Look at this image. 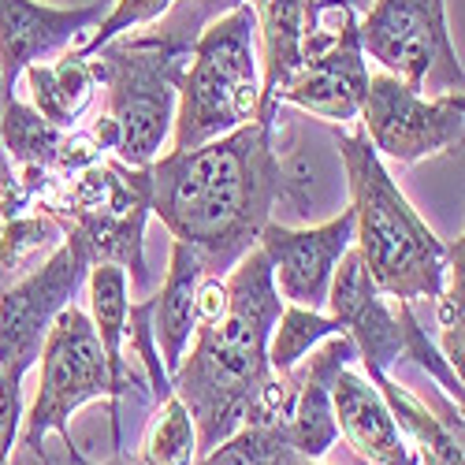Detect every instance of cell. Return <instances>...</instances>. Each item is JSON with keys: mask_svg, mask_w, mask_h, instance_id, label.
<instances>
[{"mask_svg": "<svg viewBox=\"0 0 465 465\" xmlns=\"http://www.w3.org/2000/svg\"><path fill=\"white\" fill-rule=\"evenodd\" d=\"M272 134L276 124L253 120L193 149H168L145 168L149 213L205 261L209 276H227L280 209L283 161Z\"/></svg>", "mask_w": 465, "mask_h": 465, "instance_id": "cell-1", "label": "cell"}, {"mask_svg": "<svg viewBox=\"0 0 465 465\" xmlns=\"http://www.w3.org/2000/svg\"><path fill=\"white\" fill-rule=\"evenodd\" d=\"M227 302L220 313L198 321L172 391L193 417L198 454L227 440L246 424V413L268 380V335H272L283 298L276 294L264 253L246 250L223 276Z\"/></svg>", "mask_w": 465, "mask_h": 465, "instance_id": "cell-2", "label": "cell"}, {"mask_svg": "<svg viewBox=\"0 0 465 465\" xmlns=\"http://www.w3.org/2000/svg\"><path fill=\"white\" fill-rule=\"evenodd\" d=\"M335 145L351 190L354 250L361 253L372 283L395 302H436L450 242L436 239V231L417 216L361 127L339 131Z\"/></svg>", "mask_w": 465, "mask_h": 465, "instance_id": "cell-3", "label": "cell"}, {"mask_svg": "<svg viewBox=\"0 0 465 465\" xmlns=\"http://www.w3.org/2000/svg\"><path fill=\"white\" fill-rule=\"evenodd\" d=\"M257 112H261V45H257V19L242 0V5L205 23V30L193 37L175 97L172 149H193L220 134H231L253 124Z\"/></svg>", "mask_w": 465, "mask_h": 465, "instance_id": "cell-4", "label": "cell"}, {"mask_svg": "<svg viewBox=\"0 0 465 465\" xmlns=\"http://www.w3.org/2000/svg\"><path fill=\"white\" fill-rule=\"evenodd\" d=\"M193 42L179 34L131 37L120 34L101 45L90 64L97 86L108 90V127L115 134V161L127 168H149L161 157L175 124L179 79Z\"/></svg>", "mask_w": 465, "mask_h": 465, "instance_id": "cell-5", "label": "cell"}, {"mask_svg": "<svg viewBox=\"0 0 465 465\" xmlns=\"http://www.w3.org/2000/svg\"><path fill=\"white\" fill-rule=\"evenodd\" d=\"M358 42L380 71L429 97L461 94V64L447 26V0H372L358 19Z\"/></svg>", "mask_w": 465, "mask_h": 465, "instance_id": "cell-6", "label": "cell"}, {"mask_svg": "<svg viewBox=\"0 0 465 465\" xmlns=\"http://www.w3.org/2000/svg\"><path fill=\"white\" fill-rule=\"evenodd\" d=\"M42 376H37V395L30 413H23L19 447L37 450L53 432L67 440V420L74 410H83L94 399L112 402V372L104 346L94 331L86 309L64 305L42 346Z\"/></svg>", "mask_w": 465, "mask_h": 465, "instance_id": "cell-7", "label": "cell"}, {"mask_svg": "<svg viewBox=\"0 0 465 465\" xmlns=\"http://www.w3.org/2000/svg\"><path fill=\"white\" fill-rule=\"evenodd\" d=\"M465 97L443 94L429 97L387 71H369V90L361 101L358 124L376 149V157L417 164L461 149Z\"/></svg>", "mask_w": 465, "mask_h": 465, "instance_id": "cell-8", "label": "cell"}, {"mask_svg": "<svg viewBox=\"0 0 465 465\" xmlns=\"http://www.w3.org/2000/svg\"><path fill=\"white\" fill-rule=\"evenodd\" d=\"M94 264L90 246L67 231V239L0 294V372L8 380L26 376V369L42 358L45 335L64 305L74 302L79 287L86 283V272Z\"/></svg>", "mask_w": 465, "mask_h": 465, "instance_id": "cell-9", "label": "cell"}, {"mask_svg": "<svg viewBox=\"0 0 465 465\" xmlns=\"http://www.w3.org/2000/svg\"><path fill=\"white\" fill-rule=\"evenodd\" d=\"M354 246V213L342 209L328 223L317 227H287L268 220L257 235V250L264 253L268 268H272L276 294L287 305L302 309H324L328 287L335 276V264L342 253Z\"/></svg>", "mask_w": 465, "mask_h": 465, "instance_id": "cell-10", "label": "cell"}, {"mask_svg": "<svg viewBox=\"0 0 465 465\" xmlns=\"http://www.w3.org/2000/svg\"><path fill=\"white\" fill-rule=\"evenodd\" d=\"M331 321L342 335H351L358 361L369 369V376H391V365L402 361V324L399 309L387 305V294L372 283L361 253L351 246L335 264V276L328 287Z\"/></svg>", "mask_w": 465, "mask_h": 465, "instance_id": "cell-11", "label": "cell"}, {"mask_svg": "<svg viewBox=\"0 0 465 465\" xmlns=\"http://www.w3.org/2000/svg\"><path fill=\"white\" fill-rule=\"evenodd\" d=\"M101 8H53L42 0H0V71L15 94L23 67L79 49L97 26Z\"/></svg>", "mask_w": 465, "mask_h": 465, "instance_id": "cell-12", "label": "cell"}, {"mask_svg": "<svg viewBox=\"0 0 465 465\" xmlns=\"http://www.w3.org/2000/svg\"><path fill=\"white\" fill-rule=\"evenodd\" d=\"M365 90H369V60L361 53L358 34H351L339 45L324 49L321 56L305 60L276 90L272 104L276 108L294 104L328 124H358Z\"/></svg>", "mask_w": 465, "mask_h": 465, "instance_id": "cell-13", "label": "cell"}, {"mask_svg": "<svg viewBox=\"0 0 465 465\" xmlns=\"http://www.w3.org/2000/svg\"><path fill=\"white\" fill-rule=\"evenodd\" d=\"M354 365L358 361L342 365L328 383L339 432L354 447V454H361L372 465H417L413 447L402 436L391 410H387L380 387L365 380Z\"/></svg>", "mask_w": 465, "mask_h": 465, "instance_id": "cell-14", "label": "cell"}, {"mask_svg": "<svg viewBox=\"0 0 465 465\" xmlns=\"http://www.w3.org/2000/svg\"><path fill=\"white\" fill-rule=\"evenodd\" d=\"M380 395L391 410V417L399 420L402 436L413 447L417 465H465V420H461V406L454 399L443 402H429L417 399L410 387L395 383L391 376H369Z\"/></svg>", "mask_w": 465, "mask_h": 465, "instance_id": "cell-15", "label": "cell"}, {"mask_svg": "<svg viewBox=\"0 0 465 465\" xmlns=\"http://www.w3.org/2000/svg\"><path fill=\"white\" fill-rule=\"evenodd\" d=\"M205 276H209L205 261L190 246L172 239L168 276L161 283V294L149 302L153 339H157V354H161V365L168 376L179 369L186 346L193 339V328H198V287Z\"/></svg>", "mask_w": 465, "mask_h": 465, "instance_id": "cell-16", "label": "cell"}, {"mask_svg": "<svg viewBox=\"0 0 465 465\" xmlns=\"http://www.w3.org/2000/svg\"><path fill=\"white\" fill-rule=\"evenodd\" d=\"M257 19L261 45V112L257 120L276 124V90L302 67V45L313 0H246Z\"/></svg>", "mask_w": 465, "mask_h": 465, "instance_id": "cell-17", "label": "cell"}, {"mask_svg": "<svg viewBox=\"0 0 465 465\" xmlns=\"http://www.w3.org/2000/svg\"><path fill=\"white\" fill-rule=\"evenodd\" d=\"M19 79L30 90V108L60 131H74V124L86 115V108L94 104V94H97L94 64L79 49L56 53L53 64L37 60V64L23 67Z\"/></svg>", "mask_w": 465, "mask_h": 465, "instance_id": "cell-18", "label": "cell"}, {"mask_svg": "<svg viewBox=\"0 0 465 465\" xmlns=\"http://www.w3.org/2000/svg\"><path fill=\"white\" fill-rule=\"evenodd\" d=\"M86 298H90V321L94 331L104 346L108 372H112V413L120 406V399L131 387L127 358H124V339H127V313H131V298H127V268L112 264V261H94L86 272Z\"/></svg>", "mask_w": 465, "mask_h": 465, "instance_id": "cell-19", "label": "cell"}, {"mask_svg": "<svg viewBox=\"0 0 465 465\" xmlns=\"http://www.w3.org/2000/svg\"><path fill=\"white\" fill-rule=\"evenodd\" d=\"M67 239L64 223L53 213L0 216V276L23 280Z\"/></svg>", "mask_w": 465, "mask_h": 465, "instance_id": "cell-20", "label": "cell"}, {"mask_svg": "<svg viewBox=\"0 0 465 465\" xmlns=\"http://www.w3.org/2000/svg\"><path fill=\"white\" fill-rule=\"evenodd\" d=\"M134 458L142 465H193L198 461V429H193V417L175 391L161 399V410L149 417Z\"/></svg>", "mask_w": 465, "mask_h": 465, "instance_id": "cell-21", "label": "cell"}, {"mask_svg": "<svg viewBox=\"0 0 465 465\" xmlns=\"http://www.w3.org/2000/svg\"><path fill=\"white\" fill-rule=\"evenodd\" d=\"M328 335H339V324L317 309H302V305H287L268 335V369L272 372H287L294 369L313 346H321Z\"/></svg>", "mask_w": 465, "mask_h": 465, "instance_id": "cell-22", "label": "cell"}, {"mask_svg": "<svg viewBox=\"0 0 465 465\" xmlns=\"http://www.w3.org/2000/svg\"><path fill=\"white\" fill-rule=\"evenodd\" d=\"M298 450L287 443L283 429H264V424H242L227 440L198 454L193 465H298Z\"/></svg>", "mask_w": 465, "mask_h": 465, "instance_id": "cell-23", "label": "cell"}, {"mask_svg": "<svg viewBox=\"0 0 465 465\" xmlns=\"http://www.w3.org/2000/svg\"><path fill=\"white\" fill-rule=\"evenodd\" d=\"M436 321H440V354L461 376V324H465V242H450L447 253V276L436 298Z\"/></svg>", "mask_w": 465, "mask_h": 465, "instance_id": "cell-24", "label": "cell"}, {"mask_svg": "<svg viewBox=\"0 0 465 465\" xmlns=\"http://www.w3.org/2000/svg\"><path fill=\"white\" fill-rule=\"evenodd\" d=\"M175 0H115V8L108 15L97 19V26L86 34V42L79 45L83 56H94L101 45H108L112 37H120V34H134L138 26L153 23V19H161L172 12Z\"/></svg>", "mask_w": 465, "mask_h": 465, "instance_id": "cell-25", "label": "cell"}, {"mask_svg": "<svg viewBox=\"0 0 465 465\" xmlns=\"http://www.w3.org/2000/svg\"><path fill=\"white\" fill-rule=\"evenodd\" d=\"M23 429V383L0 372V461L12 458Z\"/></svg>", "mask_w": 465, "mask_h": 465, "instance_id": "cell-26", "label": "cell"}, {"mask_svg": "<svg viewBox=\"0 0 465 465\" xmlns=\"http://www.w3.org/2000/svg\"><path fill=\"white\" fill-rule=\"evenodd\" d=\"M23 454H37V458H42V465H90V461H83L79 454L71 450V440H64V454H60V458H56V454H49V450H45V443L37 447V450H23ZM101 465H142V461H138L134 454L115 450V458H112V461H101Z\"/></svg>", "mask_w": 465, "mask_h": 465, "instance_id": "cell-27", "label": "cell"}, {"mask_svg": "<svg viewBox=\"0 0 465 465\" xmlns=\"http://www.w3.org/2000/svg\"><path fill=\"white\" fill-rule=\"evenodd\" d=\"M339 5H346V8H351V12H365V8L372 5V0H339Z\"/></svg>", "mask_w": 465, "mask_h": 465, "instance_id": "cell-28", "label": "cell"}, {"mask_svg": "<svg viewBox=\"0 0 465 465\" xmlns=\"http://www.w3.org/2000/svg\"><path fill=\"white\" fill-rule=\"evenodd\" d=\"M298 465H317V461H305V458H302V461H298Z\"/></svg>", "mask_w": 465, "mask_h": 465, "instance_id": "cell-29", "label": "cell"}, {"mask_svg": "<svg viewBox=\"0 0 465 465\" xmlns=\"http://www.w3.org/2000/svg\"><path fill=\"white\" fill-rule=\"evenodd\" d=\"M0 465H12V458H5V461H0Z\"/></svg>", "mask_w": 465, "mask_h": 465, "instance_id": "cell-30", "label": "cell"}]
</instances>
